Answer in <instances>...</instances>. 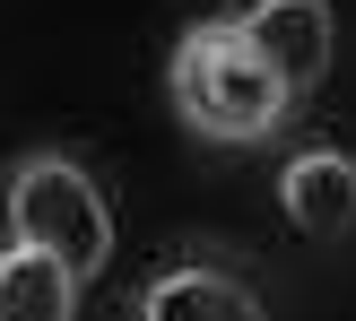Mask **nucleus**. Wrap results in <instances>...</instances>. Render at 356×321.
I'll list each match as a JSON object with an SVG mask.
<instances>
[{
  "label": "nucleus",
  "mask_w": 356,
  "mask_h": 321,
  "mask_svg": "<svg viewBox=\"0 0 356 321\" xmlns=\"http://www.w3.org/2000/svg\"><path fill=\"white\" fill-rule=\"evenodd\" d=\"M165 96L174 122L191 139H218V148H261L296 122V96L270 61L235 35V17H191L165 52Z\"/></svg>",
  "instance_id": "f257e3e1"
},
{
  "label": "nucleus",
  "mask_w": 356,
  "mask_h": 321,
  "mask_svg": "<svg viewBox=\"0 0 356 321\" xmlns=\"http://www.w3.org/2000/svg\"><path fill=\"white\" fill-rule=\"evenodd\" d=\"M0 208H9V243H35V252H52L70 278H104V261H113V208H104L96 174L79 165V156H17L9 183H0Z\"/></svg>",
  "instance_id": "f03ea898"
},
{
  "label": "nucleus",
  "mask_w": 356,
  "mask_h": 321,
  "mask_svg": "<svg viewBox=\"0 0 356 321\" xmlns=\"http://www.w3.org/2000/svg\"><path fill=\"white\" fill-rule=\"evenodd\" d=\"M235 35L261 52V61L287 79V96L305 104L313 87L330 79V52H339V26H330V0H243Z\"/></svg>",
  "instance_id": "7ed1b4c3"
},
{
  "label": "nucleus",
  "mask_w": 356,
  "mask_h": 321,
  "mask_svg": "<svg viewBox=\"0 0 356 321\" xmlns=\"http://www.w3.org/2000/svg\"><path fill=\"white\" fill-rule=\"evenodd\" d=\"M131 321H270L261 287L226 261H165V270L139 287Z\"/></svg>",
  "instance_id": "20e7f679"
},
{
  "label": "nucleus",
  "mask_w": 356,
  "mask_h": 321,
  "mask_svg": "<svg viewBox=\"0 0 356 321\" xmlns=\"http://www.w3.org/2000/svg\"><path fill=\"white\" fill-rule=\"evenodd\" d=\"M278 208H287L296 235L330 243L356 226V156L348 148H296L287 165H278Z\"/></svg>",
  "instance_id": "39448f33"
},
{
  "label": "nucleus",
  "mask_w": 356,
  "mask_h": 321,
  "mask_svg": "<svg viewBox=\"0 0 356 321\" xmlns=\"http://www.w3.org/2000/svg\"><path fill=\"white\" fill-rule=\"evenodd\" d=\"M0 321H79V278L35 243H0Z\"/></svg>",
  "instance_id": "423d86ee"
}]
</instances>
